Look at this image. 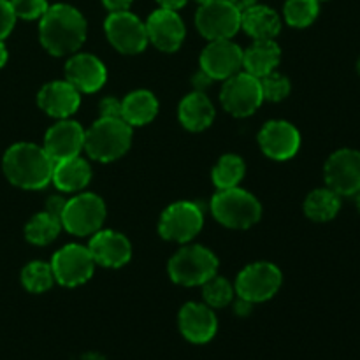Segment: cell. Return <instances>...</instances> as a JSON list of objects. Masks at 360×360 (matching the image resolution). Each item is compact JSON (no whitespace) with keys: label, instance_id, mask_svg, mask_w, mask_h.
Listing matches in <instances>:
<instances>
[{"label":"cell","instance_id":"cell-1","mask_svg":"<svg viewBox=\"0 0 360 360\" xmlns=\"http://www.w3.org/2000/svg\"><path fill=\"white\" fill-rule=\"evenodd\" d=\"M39 37L51 55H69L77 51L86 39V21L76 7L56 4L42 14Z\"/></svg>","mask_w":360,"mask_h":360},{"label":"cell","instance_id":"cell-2","mask_svg":"<svg viewBox=\"0 0 360 360\" xmlns=\"http://www.w3.org/2000/svg\"><path fill=\"white\" fill-rule=\"evenodd\" d=\"M53 165L55 164L44 148L30 143H18L11 146L2 160L7 179L25 190L44 188L51 181Z\"/></svg>","mask_w":360,"mask_h":360},{"label":"cell","instance_id":"cell-3","mask_svg":"<svg viewBox=\"0 0 360 360\" xmlns=\"http://www.w3.org/2000/svg\"><path fill=\"white\" fill-rule=\"evenodd\" d=\"M132 143V127L123 118H101L84 130V150L94 160L112 162L125 155Z\"/></svg>","mask_w":360,"mask_h":360},{"label":"cell","instance_id":"cell-4","mask_svg":"<svg viewBox=\"0 0 360 360\" xmlns=\"http://www.w3.org/2000/svg\"><path fill=\"white\" fill-rule=\"evenodd\" d=\"M213 217L221 225L231 229H250L260 220V202L241 188L220 190L211 200Z\"/></svg>","mask_w":360,"mask_h":360},{"label":"cell","instance_id":"cell-5","mask_svg":"<svg viewBox=\"0 0 360 360\" xmlns=\"http://www.w3.org/2000/svg\"><path fill=\"white\" fill-rule=\"evenodd\" d=\"M218 271V259L204 246L181 248L169 262V276L183 287L206 283Z\"/></svg>","mask_w":360,"mask_h":360},{"label":"cell","instance_id":"cell-6","mask_svg":"<svg viewBox=\"0 0 360 360\" xmlns=\"http://www.w3.org/2000/svg\"><path fill=\"white\" fill-rule=\"evenodd\" d=\"M104 218V200L95 193H79L67 200L60 221L69 234L90 236L102 227Z\"/></svg>","mask_w":360,"mask_h":360},{"label":"cell","instance_id":"cell-7","mask_svg":"<svg viewBox=\"0 0 360 360\" xmlns=\"http://www.w3.org/2000/svg\"><path fill=\"white\" fill-rule=\"evenodd\" d=\"M220 101L224 108L238 118L253 115L264 101L260 79L248 72L234 74L225 81Z\"/></svg>","mask_w":360,"mask_h":360},{"label":"cell","instance_id":"cell-8","mask_svg":"<svg viewBox=\"0 0 360 360\" xmlns=\"http://www.w3.org/2000/svg\"><path fill=\"white\" fill-rule=\"evenodd\" d=\"M195 25L210 41L231 39L241 28V13L229 0H211L199 7Z\"/></svg>","mask_w":360,"mask_h":360},{"label":"cell","instance_id":"cell-9","mask_svg":"<svg viewBox=\"0 0 360 360\" xmlns=\"http://www.w3.org/2000/svg\"><path fill=\"white\" fill-rule=\"evenodd\" d=\"M281 287V271L274 264L257 262L245 267L236 280V292L245 301L264 302Z\"/></svg>","mask_w":360,"mask_h":360},{"label":"cell","instance_id":"cell-10","mask_svg":"<svg viewBox=\"0 0 360 360\" xmlns=\"http://www.w3.org/2000/svg\"><path fill=\"white\" fill-rule=\"evenodd\" d=\"M109 42L125 55H137L148 46L146 25L129 11L111 13L104 23Z\"/></svg>","mask_w":360,"mask_h":360},{"label":"cell","instance_id":"cell-11","mask_svg":"<svg viewBox=\"0 0 360 360\" xmlns=\"http://www.w3.org/2000/svg\"><path fill=\"white\" fill-rule=\"evenodd\" d=\"M95 269V260L88 248L67 245L53 255L51 271L55 280L63 287H77L86 283Z\"/></svg>","mask_w":360,"mask_h":360},{"label":"cell","instance_id":"cell-12","mask_svg":"<svg viewBox=\"0 0 360 360\" xmlns=\"http://www.w3.org/2000/svg\"><path fill=\"white\" fill-rule=\"evenodd\" d=\"M204 224L202 211L193 202L171 204L164 211L158 224V232L167 241L186 243L195 238Z\"/></svg>","mask_w":360,"mask_h":360},{"label":"cell","instance_id":"cell-13","mask_svg":"<svg viewBox=\"0 0 360 360\" xmlns=\"http://www.w3.org/2000/svg\"><path fill=\"white\" fill-rule=\"evenodd\" d=\"M327 188L338 195H355L360 190V153L355 150H338L326 164Z\"/></svg>","mask_w":360,"mask_h":360},{"label":"cell","instance_id":"cell-14","mask_svg":"<svg viewBox=\"0 0 360 360\" xmlns=\"http://www.w3.org/2000/svg\"><path fill=\"white\" fill-rule=\"evenodd\" d=\"M243 67V51L231 39L211 41L200 55V70L211 79H229Z\"/></svg>","mask_w":360,"mask_h":360},{"label":"cell","instance_id":"cell-15","mask_svg":"<svg viewBox=\"0 0 360 360\" xmlns=\"http://www.w3.org/2000/svg\"><path fill=\"white\" fill-rule=\"evenodd\" d=\"M83 148L84 130L77 122L62 120L46 132L44 151L51 158L53 164L67 160V158L79 157Z\"/></svg>","mask_w":360,"mask_h":360},{"label":"cell","instance_id":"cell-16","mask_svg":"<svg viewBox=\"0 0 360 360\" xmlns=\"http://www.w3.org/2000/svg\"><path fill=\"white\" fill-rule=\"evenodd\" d=\"M144 25H146L148 41L153 42L162 51L172 53L183 44L185 25L176 11L162 7V9L155 11Z\"/></svg>","mask_w":360,"mask_h":360},{"label":"cell","instance_id":"cell-17","mask_svg":"<svg viewBox=\"0 0 360 360\" xmlns=\"http://www.w3.org/2000/svg\"><path fill=\"white\" fill-rule=\"evenodd\" d=\"M259 144L267 157L274 160H288L301 146L297 129L288 122H269L259 134Z\"/></svg>","mask_w":360,"mask_h":360},{"label":"cell","instance_id":"cell-18","mask_svg":"<svg viewBox=\"0 0 360 360\" xmlns=\"http://www.w3.org/2000/svg\"><path fill=\"white\" fill-rule=\"evenodd\" d=\"M67 81L76 88L77 91L83 94H94L101 90L105 83V67L97 56L88 55V53H79L74 55L65 65Z\"/></svg>","mask_w":360,"mask_h":360},{"label":"cell","instance_id":"cell-19","mask_svg":"<svg viewBox=\"0 0 360 360\" xmlns=\"http://www.w3.org/2000/svg\"><path fill=\"white\" fill-rule=\"evenodd\" d=\"M88 252L94 257L95 264L102 267H122L132 257L129 239L112 231L95 232L88 245Z\"/></svg>","mask_w":360,"mask_h":360},{"label":"cell","instance_id":"cell-20","mask_svg":"<svg viewBox=\"0 0 360 360\" xmlns=\"http://www.w3.org/2000/svg\"><path fill=\"white\" fill-rule=\"evenodd\" d=\"M217 329V316L207 306L188 302L179 311V330L190 343H207L214 338Z\"/></svg>","mask_w":360,"mask_h":360},{"label":"cell","instance_id":"cell-21","mask_svg":"<svg viewBox=\"0 0 360 360\" xmlns=\"http://www.w3.org/2000/svg\"><path fill=\"white\" fill-rule=\"evenodd\" d=\"M39 108L44 109L49 116L55 118H67L74 115L79 108V91L69 81H53L42 86L37 95Z\"/></svg>","mask_w":360,"mask_h":360},{"label":"cell","instance_id":"cell-22","mask_svg":"<svg viewBox=\"0 0 360 360\" xmlns=\"http://www.w3.org/2000/svg\"><path fill=\"white\" fill-rule=\"evenodd\" d=\"M241 27L255 41H269L281 30L280 16L267 6H253L241 13Z\"/></svg>","mask_w":360,"mask_h":360},{"label":"cell","instance_id":"cell-23","mask_svg":"<svg viewBox=\"0 0 360 360\" xmlns=\"http://www.w3.org/2000/svg\"><path fill=\"white\" fill-rule=\"evenodd\" d=\"M281 58V49L273 39L269 41H255L246 51H243V67L248 74L255 77H264L273 72Z\"/></svg>","mask_w":360,"mask_h":360},{"label":"cell","instance_id":"cell-24","mask_svg":"<svg viewBox=\"0 0 360 360\" xmlns=\"http://www.w3.org/2000/svg\"><path fill=\"white\" fill-rule=\"evenodd\" d=\"M214 120V108L202 91L186 95L179 104V122L192 132L207 129Z\"/></svg>","mask_w":360,"mask_h":360},{"label":"cell","instance_id":"cell-25","mask_svg":"<svg viewBox=\"0 0 360 360\" xmlns=\"http://www.w3.org/2000/svg\"><path fill=\"white\" fill-rule=\"evenodd\" d=\"M91 178V169L86 160L79 157L67 158L53 165L51 181L62 192H79L88 185Z\"/></svg>","mask_w":360,"mask_h":360},{"label":"cell","instance_id":"cell-26","mask_svg":"<svg viewBox=\"0 0 360 360\" xmlns=\"http://www.w3.org/2000/svg\"><path fill=\"white\" fill-rule=\"evenodd\" d=\"M158 112V101L148 90H137L127 95L122 102V118L130 127L150 123Z\"/></svg>","mask_w":360,"mask_h":360},{"label":"cell","instance_id":"cell-27","mask_svg":"<svg viewBox=\"0 0 360 360\" xmlns=\"http://www.w3.org/2000/svg\"><path fill=\"white\" fill-rule=\"evenodd\" d=\"M341 200L330 188L313 190L304 202V213L313 221H329L340 213Z\"/></svg>","mask_w":360,"mask_h":360},{"label":"cell","instance_id":"cell-28","mask_svg":"<svg viewBox=\"0 0 360 360\" xmlns=\"http://www.w3.org/2000/svg\"><path fill=\"white\" fill-rule=\"evenodd\" d=\"M60 229H62V221L60 218L53 217L48 211L44 213H39L32 218L30 221L25 227V238L28 243L37 246L49 245L51 241H55L56 236L60 234Z\"/></svg>","mask_w":360,"mask_h":360},{"label":"cell","instance_id":"cell-29","mask_svg":"<svg viewBox=\"0 0 360 360\" xmlns=\"http://www.w3.org/2000/svg\"><path fill=\"white\" fill-rule=\"evenodd\" d=\"M245 162L238 155H224L213 169V183L218 190L236 188L245 176Z\"/></svg>","mask_w":360,"mask_h":360},{"label":"cell","instance_id":"cell-30","mask_svg":"<svg viewBox=\"0 0 360 360\" xmlns=\"http://www.w3.org/2000/svg\"><path fill=\"white\" fill-rule=\"evenodd\" d=\"M53 271L51 266L46 262H30L21 271V283L32 294H42L49 290L53 285Z\"/></svg>","mask_w":360,"mask_h":360},{"label":"cell","instance_id":"cell-31","mask_svg":"<svg viewBox=\"0 0 360 360\" xmlns=\"http://www.w3.org/2000/svg\"><path fill=\"white\" fill-rule=\"evenodd\" d=\"M319 0H287L285 4V20L295 28L309 27L319 16Z\"/></svg>","mask_w":360,"mask_h":360},{"label":"cell","instance_id":"cell-32","mask_svg":"<svg viewBox=\"0 0 360 360\" xmlns=\"http://www.w3.org/2000/svg\"><path fill=\"white\" fill-rule=\"evenodd\" d=\"M202 297L211 308H224V306L232 302L234 288H232V285L225 278L214 274L206 283H202Z\"/></svg>","mask_w":360,"mask_h":360},{"label":"cell","instance_id":"cell-33","mask_svg":"<svg viewBox=\"0 0 360 360\" xmlns=\"http://www.w3.org/2000/svg\"><path fill=\"white\" fill-rule=\"evenodd\" d=\"M260 88H262V97L266 101L278 102L283 101L290 94V81L287 76L273 70L267 76L260 77Z\"/></svg>","mask_w":360,"mask_h":360},{"label":"cell","instance_id":"cell-34","mask_svg":"<svg viewBox=\"0 0 360 360\" xmlns=\"http://www.w3.org/2000/svg\"><path fill=\"white\" fill-rule=\"evenodd\" d=\"M14 14L21 20H37L48 11V2L46 0H11Z\"/></svg>","mask_w":360,"mask_h":360},{"label":"cell","instance_id":"cell-35","mask_svg":"<svg viewBox=\"0 0 360 360\" xmlns=\"http://www.w3.org/2000/svg\"><path fill=\"white\" fill-rule=\"evenodd\" d=\"M14 23H16V14H14L11 2L0 0V41H4L13 32Z\"/></svg>","mask_w":360,"mask_h":360},{"label":"cell","instance_id":"cell-36","mask_svg":"<svg viewBox=\"0 0 360 360\" xmlns=\"http://www.w3.org/2000/svg\"><path fill=\"white\" fill-rule=\"evenodd\" d=\"M101 109V118H122V102L115 97H108L98 105Z\"/></svg>","mask_w":360,"mask_h":360},{"label":"cell","instance_id":"cell-37","mask_svg":"<svg viewBox=\"0 0 360 360\" xmlns=\"http://www.w3.org/2000/svg\"><path fill=\"white\" fill-rule=\"evenodd\" d=\"M65 202L67 200L60 195L49 197L48 202H46V211H48L49 214H53V217L60 218L63 213V207H65Z\"/></svg>","mask_w":360,"mask_h":360},{"label":"cell","instance_id":"cell-38","mask_svg":"<svg viewBox=\"0 0 360 360\" xmlns=\"http://www.w3.org/2000/svg\"><path fill=\"white\" fill-rule=\"evenodd\" d=\"M105 6V9H109L111 13H120V11H129L132 0H102Z\"/></svg>","mask_w":360,"mask_h":360},{"label":"cell","instance_id":"cell-39","mask_svg":"<svg viewBox=\"0 0 360 360\" xmlns=\"http://www.w3.org/2000/svg\"><path fill=\"white\" fill-rule=\"evenodd\" d=\"M186 2H188V0H158V4H160L164 9H171V11L181 9Z\"/></svg>","mask_w":360,"mask_h":360},{"label":"cell","instance_id":"cell-40","mask_svg":"<svg viewBox=\"0 0 360 360\" xmlns=\"http://www.w3.org/2000/svg\"><path fill=\"white\" fill-rule=\"evenodd\" d=\"M229 2H231L232 6L239 11V13H243V11H246V9H250V7L255 6L257 0H229Z\"/></svg>","mask_w":360,"mask_h":360},{"label":"cell","instance_id":"cell-41","mask_svg":"<svg viewBox=\"0 0 360 360\" xmlns=\"http://www.w3.org/2000/svg\"><path fill=\"white\" fill-rule=\"evenodd\" d=\"M250 311H252V302L239 297L238 304H236V313H238V315H248Z\"/></svg>","mask_w":360,"mask_h":360},{"label":"cell","instance_id":"cell-42","mask_svg":"<svg viewBox=\"0 0 360 360\" xmlns=\"http://www.w3.org/2000/svg\"><path fill=\"white\" fill-rule=\"evenodd\" d=\"M210 83H211V77L207 76L206 72H202V70H200V72L197 74L195 81H193V84H197V86H200V88L207 86V84H210Z\"/></svg>","mask_w":360,"mask_h":360},{"label":"cell","instance_id":"cell-43","mask_svg":"<svg viewBox=\"0 0 360 360\" xmlns=\"http://www.w3.org/2000/svg\"><path fill=\"white\" fill-rule=\"evenodd\" d=\"M6 62H7V48H6V44L0 41V69L6 65Z\"/></svg>","mask_w":360,"mask_h":360},{"label":"cell","instance_id":"cell-44","mask_svg":"<svg viewBox=\"0 0 360 360\" xmlns=\"http://www.w3.org/2000/svg\"><path fill=\"white\" fill-rule=\"evenodd\" d=\"M355 195H357V207H359V211H360V190L357 193H355Z\"/></svg>","mask_w":360,"mask_h":360},{"label":"cell","instance_id":"cell-45","mask_svg":"<svg viewBox=\"0 0 360 360\" xmlns=\"http://www.w3.org/2000/svg\"><path fill=\"white\" fill-rule=\"evenodd\" d=\"M197 2H199L200 6H202V4H207V2H211V0H197Z\"/></svg>","mask_w":360,"mask_h":360},{"label":"cell","instance_id":"cell-46","mask_svg":"<svg viewBox=\"0 0 360 360\" xmlns=\"http://www.w3.org/2000/svg\"><path fill=\"white\" fill-rule=\"evenodd\" d=\"M357 69H359V74H360V58H359V63H357Z\"/></svg>","mask_w":360,"mask_h":360}]
</instances>
